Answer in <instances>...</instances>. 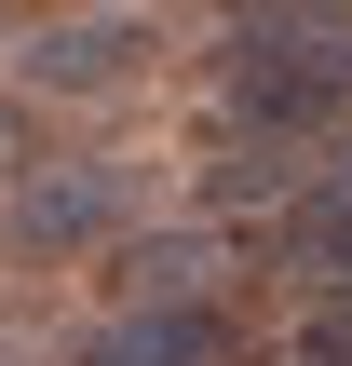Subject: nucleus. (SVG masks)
<instances>
[{"instance_id":"6e6552de","label":"nucleus","mask_w":352,"mask_h":366,"mask_svg":"<svg viewBox=\"0 0 352 366\" xmlns=\"http://www.w3.org/2000/svg\"><path fill=\"white\" fill-rule=\"evenodd\" d=\"M0 366H14V353H0Z\"/></svg>"},{"instance_id":"f03ea898","label":"nucleus","mask_w":352,"mask_h":366,"mask_svg":"<svg viewBox=\"0 0 352 366\" xmlns=\"http://www.w3.org/2000/svg\"><path fill=\"white\" fill-rule=\"evenodd\" d=\"M136 190H149L136 163H41L27 190H0V244H14V258H41V272H54V258H95V244L122 258Z\"/></svg>"},{"instance_id":"20e7f679","label":"nucleus","mask_w":352,"mask_h":366,"mask_svg":"<svg viewBox=\"0 0 352 366\" xmlns=\"http://www.w3.org/2000/svg\"><path fill=\"white\" fill-rule=\"evenodd\" d=\"M163 14H41L27 27V81L41 95H122V81H149L163 68Z\"/></svg>"},{"instance_id":"f257e3e1","label":"nucleus","mask_w":352,"mask_h":366,"mask_svg":"<svg viewBox=\"0 0 352 366\" xmlns=\"http://www.w3.org/2000/svg\"><path fill=\"white\" fill-rule=\"evenodd\" d=\"M352 122V0H258L217 27V122L203 136H258V149H326Z\"/></svg>"},{"instance_id":"423d86ee","label":"nucleus","mask_w":352,"mask_h":366,"mask_svg":"<svg viewBox=\"0 0 352 366\" xmlns=\"http://www.w3.org/2000/svg\"><path fill=\"white\" fill-rule=\"evenodd\" d=\"M271 244H285V272H298L312 299H352V149L285 204V231H271Z\"/></svg>"},{"instance_id":"7ed1b4c3","label":"nucleus","mask_w":352,"mask_h":366,"mask_svg":"<svg viewBox=\"0 0 352 366\" xmlns=\"http://www.w3.org/2000/svg\"><path fill=\"white\" fill-rule=\"evenodd\" d=\"M231 285H244V231H217V217L136 231L109 258V312H231Z\"/></svg>"},{"instance_id":"39448f33","label":"nucleus","mask_w":352,"mask_h":366,"mask_svg":"<svg viewBox=\"0 0 352 366\" xmlns=\"http://www.w3.org/2000/svg\"><path fill=\"white\" fill-rule=\"evenodd\" d=\"M68 366H244V326L231 312H109Z\"/></svg>"},{"instance_id":"0eeeda50","label":"nucleus","mask_w":352,"mask_h":366,"mask_svg":"<svg viewBox=\"0 0 352 366\" xmlns=\"http://www.w3.org/2000/svg\"><path fill=\"white\" fill-rule=\"evenodd\" d=\"M41 177V122H27V95H0V190H27Z\"/></svg>"}]
</instances>
